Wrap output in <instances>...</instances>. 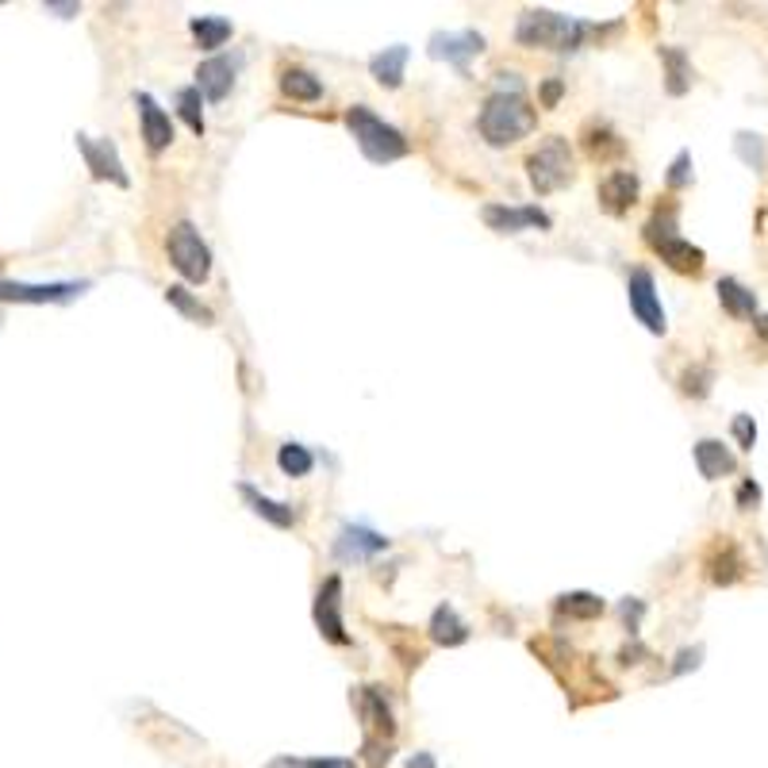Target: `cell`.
<instances>
[{
  "instance_id": "cell-1",
  "label": "cell",
  "mask_w": 768,
  "mask_h": 768,
  "mask_svg": "<svg viewBox=\"0 0 768 768\" xmlns=\"http://www.w3.org/2000/svg\"><path fill=\"white\" fill-rule=\"evenodd\" d=\"M500 89L485 100L477 115V131L488 146H515L519 138H526L534 127H538V112L531 108L523 92V81L519 74H500Z\"/></svg>"
},
{
  "instance_id": "cell-2",
  "label": "cell",
  "mask_w": 768,
  "mask_h": 768,
  "mask_svg": "<svg viewBox=\"0 0 768 768\" xmlns=\"http://www.w3.org/2000/svg\"><path fill=\"white\" fill-rule=\"evenodd\" d=\"M588 35H600L596 23L572 20V15H561L554 8H526L515 23V43L531 46V51H557L569 54L580 51Z\"/></svg>"
},
{
  "instance_id": "cell-3",
  "label": "cell",
  "mask_w": 768,
  "mask_h": 768,
  "mask_svg": "<svg viewBox=\"0 0 768 768\" xmlns=\"http://www.w3.org/2000/svg\"><path fill=\"white\" fill-rule=\"evenodd\" d=\"M354 711L361 719V754H366L369 768H385L392 761V742H396V715L385 688L377 684L354 688Z\"/></svg>"
},
{
  "instance_id": "cell-4",
  "label": "cell",
  "mask_w": 768,
  "mask_h": 768,
  "mask_svg": "<svg viewBox=\"0 0 768 768\" xmlns=\"http://www.w3.org/2000/svg\"><path fill=\"white\" fill-rule=\"evenodd\" d=\"M346 127H350L358 151L366 154L374 166L400 162V158H408V151H411V143L403 138V131L392 127V123H385L369 104H354L350 112H346Z\"/></svg>"
},
{
  "instance_id": "cell-5",
  "label": "cell",
  "mask_w": 768,
  "mask_h": 768,
  "mask_svg": "<svg viewBox=\"0 0 768 768\" xmlns=\"http://www.w3.org/2000/svg\"><path fill=\"white\" fill-rule=\"evenodd\" d=\"M572 177H577V166H572L569 138L549 135L526 154V181H531V189L538 197H549V192L572 185Z\"/></svg>"
},
{
  "instance_id": "cell-6",
  "label": "cell",
  "mask_w": 768,
  "mask_h": 768,
  "mask_svg": "<svg viewBox=\"0 0 768 768\" xmlns=\"http://www.w3.org/2000/svg\"><path fill=\"white\" fill-rule=\"evenodd\" d=\"M166 251H169L174 269L185 277V281L204 285L208 277H212V251H208V243L200 238V231L192 227L189 220H181V223H174V227H169Z\"/></svg>"
},
{
  "instance_id": "cell-7",
  "label": "cell",
  "mask_w": 768,
  "mask_h": 768,
  "mask_svg": "<svg viewBox=\"0 0 768 768\" xmlns=\"http://www.w3.org/2000/svg\"><path fill=\"white\" fill-rule=\"evenodd\" d=\"M626 304H631L634 320H638L649 335H665V331H669L661 297H657V281L649 269H642V266L631 269V277H626Z\"/></svg>"
},
{
  "instance_id": "cell-8",
  "label": "cell",
  "mask_w": 768,
  "mask_h": 768,
  "mask_svg": "<svg viewBox=\"0 0 768 768\" xmlns=\"http://www.w3.org/2000/svg\"><path fill=\"white\" fill-rule=\"evenodd\" d=\"M312 619H315L320 638H327L331 646H350V634H346V623H343V577H338V572H331L320 585L315 603H312Z\"/></svg>"
},
{
  "instance_id": "cell-9",
  "label": "cell",
  "mask_w": 768,
  "mask_h": 768,
  "mask_svg": "<svg viewBox=\"0 0 768 768\" xmlns=\"http://www.w3.org/2000/svg\"><path fill=\"white\" fill-rule=\"evenodd\" d=\"M480 220L488 223L500 235H523V231H549L554 227V215L538 204H485L480 208Z\"/></svg>"
},
{
  "instance_id": "cell-10",
  "label": "cell",
  "mask_w": 768,
  "mask_h": 768,
  "mask_svg": "<svg viewBox=\"0 0 768 768\" xmlns=\"http://www.w3.org/2000/svg\"><path fill=\"white\" fill-rule=\"evenodd\" d=\"M77 151H81L85 166H89V174L97 177V181H112V185H120V189L131 185L112 138H92V135H85V131H77Z\"/></svg>"
},
{
  "instance_id": "cell-11",
  "label": "cell",
  "mask_w": 768,
  "mask_h": 768,
  "mask_svg": "<svg viewBox=\"0 0 768 768\" xmlns=\"http://www.w3.org/2000/svg\"><path fill=\"white\" fill-rule=\"evenodd\" d=\"M89 281H51V285H23V281H0V300L8 304H66L81 297Z\"/></svg>"
},
{
  "instance_id": "cell-12",
  "label": "cell",
  "mask_w": 768,
  "mask_h": 768,
  "mask_svg": "<svg viewBox=\"0 0 768 768\" xmlns=\"http://www.w3.org/2000/svg\"><path fill=\"white\" fill-rule=\"evenodd\" d=\"M485 51V35L472 27L465 31H434L431 43H426V54H431L434 62H449V66L465 69L477 54Z\"/></svg>"
},
{
  "instance_id": "cell-13",
  "label": "cell",
  "mask_w": 768,
  "mask_h": 768,
  "mask_svg": "<svg viewBox=\"0 0 768 768\" xmlns=\"http://www.w3.org/2000/svg\"><path fill=\"white\" fill-rule=\"evenodd\" d=\"M385 549H388V538L381 531H374V526H366V523H343L335 534L331 554H335V561H369V557L385 554Z\"/></svg>"
},
{
  "instance_id": "cell-14",
  "label": "cell",
  "mask_w": 768,
  "mask_h": 768,
  "mask_svg": "<svg viewBox=\"0 0 768 768\" xmlns=\"http://www.w3.org/2000/svg\"><path fill=\"white\" fill-rule=\"evenodd\" d=\"M135 108H138V127H143L146 151L162 154L174 143V120H169V112H162V104L151 92H135Z\"/></svg>"
},
{
  "instance_id": "cell-15",
  "label": "cell",
  "mask_w": 768,
  "mask_h": 768,
  "mask_svg": "<svg viewBox=\"0 0 768 768\" xmlns=\"http://www.w3.org/2000/svg\"><path fill=\"white\" fill-rule=\"evenodd\" d=\"M235 69L238 62L227 58V54H212V58H204L197 66V89L204 100H212V104H220V100H227V92L235 89Z\"/></svg>"
},
{
  "instance_id": "cell-16",
  "label": "cell",
  "mask_w": 768,
  "mask_h": 768,
  "mask_svg": "<svg viewBox=\"0 0 768 768\" xmlns=\"http://www.w3.org/2000/svg\"><path fill=\"white\" fill-rule=\"evenodd\" d=\"M638 192H642V181L634 169H611L600 181V208L611 215H626L638 204Z\"/></svg>"
},
{
  "instance_id": "cell-17",
  "label": "cell",
  "mask_w": 768,
  "mask_h": 768,
  "mask_svg": "<svg viewBox=\"0 0 768 768\" xmlns=\"http://www.w3.org/2000/svg\"><path fill=\"white\" fill-rule=\"evenodd\" d=\"M708 577H711V585H719V588H731V585H738V577H742V569H746V557H742V549L734 546L731 538H715L711 542V549H708Z\"/></svg>"
},
{
  "instance_id": "cell-18",
  "label": "cell",
  "mask_w": 768,
  "mask_h": 768,
  "mask_svg": "<svg viewBox=\"0 0 768 768\" xmlns=\"http://www.w3.org/2000/svg\"><path fill=\"white\" fill-rule=\"evenodd\" d=\"M692 457L703 480H723V477H731V472H738V457H734L731 446H723L719 438H700L692 446Z\"/></svg>"
},
{
  "instance_id": "cell-19",
  "label": "cell",
  "mask_w": 768,
  "mask_h": 768,
  "mask_svg": "<svg viewBox=\"0 0 768 768\" xmlns=\"http://www.w3.org/2000/svg\"><path fill=\"white\" fill-rule=\"evenodd\" d=\"M238 496H243L246 503H251V511L258 519H266L269 526H277V531H289V526L300 523V511L292 508V503H281V500H269L266 492H258L254 485H238Z\"/></svg>"
},
{
  "instance_id": "cell-20",
  "label": "cell",
  "mask_w": 768,
  "mask_h": 768,
  "mask_svg": "<svg viewBox=\"0 0 768 768\" xmlns=\"http://www.w3.org/2000/svg\"><path fill=\"white\" fill-rule=\"evenodd\" d=\"M431 642L434 646H442V649H457V646H465L469 642V623H465L461 615H457V608L454 603H438L434 608V615H431Z\"/></svg>"
},
{
  "instance_id": "cell-21",
  "label": "cell",
  "mask_w": 768,
  "mask_h": 768,
  "mask_svg": "<svg viewBox=\"0 0 768 768\" xmlns=\"http://www.w3.org/2000/svg\"><path fill=\"white\" fill-rule=\"evenodd\" d=\"M408 58H411L408 46L392 43V46H385V51H377L374 58H369V74H374V81L381 85V89H400L403 69H408Z\"/></svg>"
},
{
  "instance_id": "cell-22",
  "label": "cell",
  "mask_w": 768,
  "mask_h": 768,
  "mask_svg": "<svg viewBox=\"0 0 768 768\" xmlns=\"http://www.w3.org/2000/svg\"><path fill=\"white\" fill-rule=\"evenodd\" d=\"M657 254H661L665 266L677 269V274H684V277H700L703 266H708V254H703L700 246L688 243V238H680V235L657 246Z\"/></svg>"
},
{
  "instance_id": "cell-23",
  "label": "cell",
  "mask_w": 768,
  "mask_h": 768,
  "mask_svg": "<svg viewBox=\"0 0 768 768\" xmlns=\"http://www.w3.org/2000/svg\"><path fill=\"white\" fill-rule=\"evenodd\" d=\"M657 54H661V62H665V89H669V97H684L695 81L692 58H688L680 46H657Z\"/></svg>"
},
{
  "instance_id": "cell-24",
  "label": "cell",
  "mask_w": 768,
  "mask_h": 768,
  "mask_svg": "<svg viewBox=\"0 0 768 768\" xmlns=\"http://www.w3.org/2000/svg\"><path fill=\"white\" fill-rule=\"evenodd\" d=\"M715 292H719V304H723L734 320H754L757 315V292L746 289L738 277H723V281L715 285Z\"/></svg>"
},
{
  "instance_id": "cell-25",
  "label": "cell",
  "mask_w": 768,
  "mask_h": 768,
  "mask_svg": "<svg viewBox=\"0 0 768 768\" xmlns=\"http://www.w3.org/2000/svg\"><path fill=\"white\" fill-rule=\"evenodd\" d=\"M585 151H588V158H596V162H611V158H619V154H626V143L603 120H592L585 127Z\"/></svg>"
},
{
  "instance_id": "cell-26",
  "label": "cell",
  "mask_w": 768,
  "mask_h": 768,
  "mask_svg": "<svg viewBox=\"0 0 768 768\" xmlns=\"http://www.w3.org/2000/svg\"><path fill=\"white\" fill-rule=\"evenodd\" d=\"M189 31H192V38H197L200 51H220V46L235 35L231 20H223V15H192Z\"/></svg>"
},
{
  "instance_id": "cell-27",
  "label": "cell",
  "mask_w": 768,
  "mask_h": 768,
  "mask_svg": "<svg viewBox=\"0 0 768 768\" xmlns=\"http://www.w3.org/2000/svg\"><path fill=\"white\" fill-rule=\"evenodd\" d=\"M281 92L289 100H304V104H315L323 97V81L304 66H289L281 74Z\"/></svg>"
},
{
  "instance_id": "cell-28",
  "label": "cell",
  "mask_w": 768,
  "mask_h": 768,
  "mask_svg": "<svg viewBox=\"0 0 768 768\" xmlns=\"http://www.w3.org/2000/svg\"><path fill=\"white\" fill-rule=\"evenodd\" d=\"M554 611L565 619H600L603 611H608V603L596 592H565V596H557Z\"/></svg>"
},
{
  "instance_id": "cell-29",
  "label": "cell",
  "mask_w": 768,
  "mask_h": 768,
  "mask_svg": "<svg viewBox=\"0 0 768 768\" xmlns=\"http://www.w3.org/2000/svg\"><path fill=\"white\" fill-rule=\"evenodd\" d=\"M277 469H281L285 477L300 480L315 469V454L304 442H281V449H277Z\"/></svg>"
},
{
  "instance_id": "cell-30",
  "label": "cell",
  "mask_w": 768,
  "mask_h": 768,
  "mask_svg": "<svg viewBox=\"0 0 768 768\" xmlns=\"http://www.w3.org/2000/svg\"><path fill=\"white\" fill-rule=\"evenodd\" d=\"M166 304L177 308V312H181L185 320L204 323V327H212V323H215V312H212V308H208L204 300L192 297V292L185 289V285H169V289H166Z\"/></svg>"
},
{
  "instance_id": "cell-31",
  "label": "cell",
  "mask_w": 768,
  "mask_h": 768,
  "mask_svg": "<svg viewBox=\"0 0 768 768\" xmlns=\"http://www.w3.org/2000/svg\"><path fill=\"white\" fill-rule=\"evenodd\" d=\"M177 112H181V120L189 123L192 135H204V97H200L197 85L177 89Z\"/></svg>"
},
{
  "instance_id": "cell-32",
  "label": "cell",
  "mask_w": 768,
  "mask_h": 768,
  "mask_svg": "<svg viewBox=\"0 0 768 768\" xmlns=\"http://www.w3.org/2000/svg\"><path fill=\"white\" fill-rule=\"evenodd\" d=\"M642 235H646V243L654 246V251H657L661 243H669V238H677V204L657 208L654 220L646 223V231H642Z\"/></svg>"
},
{
  "instance_id": "cell-33",
  "label": "cell",
  "mask_w": 768,
  "mask_h": 768,
  "mask_svg": "<svg viewBox=\"0 0 768 768\" xmlns=\"http://www.w3.org/2000/svg\"><path fill=\"white\" fill-rule=\"evenodd\" d=\"M734 151H738V158L746 162L749 169H765L768 154H765L761 135H754V131H738V135H734Z\"/></svg>"
},
{
  "instance_id": "cell-34",
  "label": "cell",
  "mask_w": 768,
  "mask_h": 768,
  "mask_svg": "<svg viewBox=\"0 0 768 768\" xmlns=\"http://www.w3.org/2000/svg\"><path fill=\"white\" fill-rule=\"evenodd\" d=\"M711 385H715V369L711 366H692V369H684V377H680V392L695 396V400H703V396L711 392Z\"/></svg>"
},
{
  "instance_id": "cell-35",
  "label": "cell",
  "mask_w": 768,
  "mask_h": 768,
  "mask_svg": "<svg viewBox=\"0 0 768 768\" xmlns=\"http://www.w3.org/2000/svg\"><path fill=\"white\" fill-rule=\"evenodd\" d=\"M692 151H680L677 158H672V166H669V174H665V185H669L672 192H680V189H688L692 185Z\"/></svg>"
},
{
  "instance_id": "cell-36",
  "label": "cell",
  "mask_w": 768,
  "mask_h": 768,
  "mask_svg": "<svg viewBox=\"0 0 768 768\" xmlns=\"http://www.w3.org/2000/svg\"><path fill=\"white\" fill-rule=\"evenodd\" d=\"M731 434H734V442H738V446L749 454V449L757 446V423H754V415H734Z\"/></svg>"
},
{
  "instance_id": "cell-37",
  "label": "cell",
  "mask_w": 768,
  "mask_h": 768,
  "mask_svg": "<svg viewBox=\"0 0 768 768\" xmlns=\"http://www.w3.org/2000/svg\"><path fill=\"white\" fill-rule=\"evenodd\" d=\"M703 665V646H688V649H680L677 654V661H672V669H669V677H684L688 669H700Z\"/></svg>"
},
{
  "instance_id": "cell-38",
  "label": "cell",
  "mask_w": 768,
  "mask_h": 768,
  "mask_svg": "<svg viewBox=\"0 0 768 768\" xmlns=\"http://www.w3.org/2000/svg\"><path fill=\"white\" fill-rule=\"evenodd\" d=\"M619 615H623L626 631H631V638H634V634H638V623H642V615H646V603H642V600H634V596H626V600L619 603Z\"/></svg>"
},
{
  "instance_id": "cell-39",
  "label": "cell",
  "mask_w": 768,
  "mask_h": 768,
  "mask_svg": "<svg viewBox=\"0 0 768 768\" xmlns=\"http://www.w3.org/2000/svg\"><path fill=\"white\" fill-rule=\"evenodd\" d=\"M761 496H765L761 485H757L754 477H746V480L738 485V496H734V503H738V511H754L757 503H761Z\"/></svg>"
},
{
  "instance_id": "cell-40",
  "label": "cell",
  "mask_w": 768,
  "mask_h": 768,
  "mask_svg": "<svg viewBox=\"0 0 768 768\" xmlns=\"http://www.w3.org/2000/svg\"><path fill=\"white\" fill-rule=\"evenodd\" d=\"M561 92H565V81H561V77H546V81L538 85V100H542V108H557V100H561Z\"/></svg>"
},
{
  "instance_id": "cell-41",
  "label": "cell",
  "mask_w": 768,
  "mask_h": 768,
  "mask_svg": "<svg viewBox=\"0 0 768 768\" xmlns=\"http://www.w3.org/2000/svg\"><path fill=\"white\" fill-rule=\"evenodd\" d=\"M300 768H358L350 757H304Z\"/></svg>"
},
{
  "instance_id": "cell-42",
  "label": "cell",
  "mask_w": 768,
  "mask_h": 768,
  "mask_svg": "<svg viewBox=\"0 0 768 768\" xmlns=\"http://www.w3.org/2000/svg\"><path fill=\"white\" fill-rule=\"evenodd\" d=\"M43 8H46V12H58L62 20H74V15L81 12V4H58V0H46Z\"/></svg>"
},
{
  "instance_id": "cell-43",
  "label": "cell",
  "mask_w": 768,
  "mask_h": 768,
  "mask_svg": "<svg viewBox=\"0 0 768 768\" xmlns=\"http://www.w3.org/2000/svg\"><path fill=\"white\" fill-rule=\"evenodd\" d=\"M403 768H438V761H434V754H426V749H419V754L408 757V765Z\"/></svg>"
},
{
  "instance_id": "cell-44",
  "label": "cell",
  "mask_w": 768,
  "mask_h": 768,
  "mask_svg": "<svg viewBox=\"0 0 768 768\" xmlns=\"http://www.w3.org/2000/svg\"><path fill=\"white\" fill-rule=\"evenodd\" d=\"M300 765H304V757H274V761H269L266 768H300Z\"/></svg>"
},
{
  "instance_id": "cell-45",
  "label": "cell",
  "mask_w": 768,
  "mask_h": 768,
  "mask_svg": "<svg viewBox=\"0 0 768 768\" xmlns=\"http://www.w3.org/2000/svg\"><path fill=\"white\" fill-rule=\"evenodd\" d=\"M757 331H761V335L768 338V315H761V320H757Z\"/></svg>"
}]
</instances>
